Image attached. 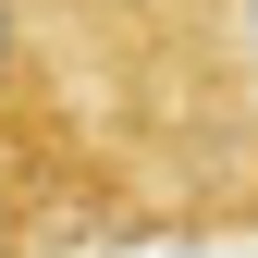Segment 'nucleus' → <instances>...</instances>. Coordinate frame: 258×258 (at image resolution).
I'll return each instance as SVG.
<instances>
[{"label": "nucleus", "mask_w": 258, "mask_h": 258, "mask_svg": "<svg viewBox=\"0 0 258 258\" xmlns=\"http://www.w3.org/2000/svg\"><path fill=\"white\" fill-rule=\"evenodd\" d=\"M13 49H25V13L0 0V86H13Z\"/></svg>", "instance_id": "obj_1"}]
</instances>
